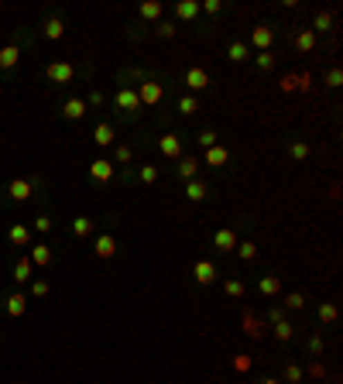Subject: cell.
<instances>
[{"mask_svg":"<svg viewBox=\"0 0 343 384\" xmlns=\"http://www.w3.org/2000/svg\"><path fill=\"white\" fill-rule=\"evenodd\" d=\"M24 202L48 206V182L41 175H24V179L17 175L0 186V206H24Z\"/></svg>","mask_w":343,"mask_h":384,"instance_id":"obj_1","label":"cell"},{"mask_svg":"<svg viewBox=\"0 0 343 384\" xmlns=\"http://www.w3.org/2000/svg\"><path fill=\"white\" fill-rule=\"evenodd\" d=\"M93 76L89 62H76V59H52L41 66V79L48 83V90H69L73 83H83Z\"/></svg>","mask_w":343,"mask_h":384,"instance_id":"obj_2","label":"cell"},{"mask_svg":"<svg viewBox=\"0 0 343 384\" xmlns=\"http://www.w3.org/2000/svg\"><path fill=\"white\" fill-rule=\"evenodd\" d=\"M35 45V28L31 24H17L10 41L0 48V79H10V73L21 66V55Z\"/></svg>","mask_w":343,"mask_h":384,"instance_id":"obj_3","label":"cell"},{"mask_svg":"<svg viewBox=\"0 0 343 384\" xmlns=\"http://www.w3.org/2000/svg\"><path fill=\"white\" fill-rule=\"evenodd\" d=\"M110 106H113V120L124 124V127H138L141 117H145V106L134 93V86H117L110 96Z\"/></svg>","mask_w":343,"mask_h":384,"instance_id":"obj_4","label":"cell"},{"mask_svg":"<svg viewBox=\"0 0 343 384\" xmlns=\"http://www.w3.org/2000/svg\"><path fill=\"white\" fill-rule=\"evenodd\" d=\"M172 86H175V83H172L169 73L155 69V76H151V79H145V83H138V86H134V93H138V99H141V106H145V110H155V106H162V99L169 96Z\"/></svg>","mask_w":343,"mask_h":384,"instance_id":"obj_5","label":"cell"},{"mask_svg":"<svg viewBox=\"0 0 343 384\" xmlns=\"http://www.w3.org/2000/svg\"><path fill=\"white\" fill-rule=\"evenodd\" d=\"M185 141H189V134H182V131H162L151 148H158V155L165 162H178L185 155Z\"/></svg>","mask_w":343,"mask_h":384,"instance_id":"obj_6","label":"cell"},{"mask_svg":"<svg viewBox=\"0 0 343 384\" xmlns=\"http://www.w3.org/2000/svg\"><path fill=\"white\" fill-rule=\"evenodd\" d=\"M178 79H182V86H185L192 96L196 93H213V90H216V76H213L210 69H203V66H189Z\"/></svg>","mask_w":343,"mask_h":384,"instance_id":"obj_7","label":"cell"},{"mask_svg":"<svg viewBox=\"0 0 343 384\" xmlns=\"http://www.w3.org/2000/svg\"><path fill=\"white\" fill-rule=\"evenodd\" d=\"M278 28L281 24H275V21H257L251 28V35H248V48L251 52H271V45L278 38Z\"/></svg>","mask_w":343,"mask_h":384,"instance_id":"obj_8","label":"cell"},{"mask_svg":"<svg viewBox=\"0 0 343 384\" xmlns=\"http://www.w3.org/2000/svg\"><path fill=\"white\" fill-rule=\"evenodd\" d=\"M66 14L59 10V7H52V10H45L41 14V24H38V35L45 38V41H62L66 38Z\"/></svg>","mask_w":343,"mask_h":384,"instance_id":"obj_9","label":"cell"},{"mask_svg":"<svg viewBox=\"0 0 343 384\" xmlns=\"http://www.w3.org/2000/svg\"><path fill=\"white\" fill-rule=\"evenodd\" d=\"M285 38H288V45H292L299 55H313V52L319 48V38H316L309 28H288Z\"/></svg>","mask_w":343,"mask_h":384,"instance_id":"obj_10","label":"cell"},{"mask_svg":"<svg viewBox=\"0 0 343 384\" xmlns=\"http://www.w3.org/2000/svg\"><path fill=\"white\" fill-rule=\"evenodd\" d=\"M59 117L62 120H69V124H80V120H86L89 117V106H86V99L83 96H62L59 99Z\"/></svg>","mask_w":343,"mask_h":384,"instance_id":"obj_11","label":"cell"},{"mask_svg":"<svg viewBox=\"0 0 343 384\" xmlns=\"http://www.w3.org/2000/svg\"><path fill=\"white\" fill-rule=\"evenodd\" d=\"M182 186H185V202H210V199H216L213 179H206V175H196L192 182H182Z\"/></svg>","mask_w":343,"mask_h":384,"instance_id":"obj_12","label":"cell"},{"mask_svg":"<svg viewBox=\"0 0 343 384\" xmlns=\"http://www.w3.org/2000/svg\"><path fill=\"white\" fill-rule=\"evenodd\" d=\"M86 172H89V182H93V186H110V182L117 179V165H113L110 158H93V162L86 165Z\"/></svg>","mask_w":343,"mask_h":384,"instance_id":"obj_13","label":"cell"},{"mask_svg":"<svg viewBox=\"0 0 343 384\" xmlns=\"http://www.w3.org/2000/svg\"><path fill=\"white\" fill-rule=\"evenodd\" d=\"M117 237H113V230H100V233H93V258L96 261H110L113 254H117Z\"/></svg>","mask_w":343,"mask_h":384,"instance_id":"obj_14","label":"cell"},{"mask_svg":"<svg viewBox=\"0 0 343 384\" xmlns=\"http://www.w3.org/2000/svg\"><path fill=\"white\" fill-rule=\"evenodd\" d=\"M0 309H3V316H10V319H21V316L28 312V295H24L21 288H14V291H3V295H0Z\"/></svg>","mask_w":343,"mask_h":384,"instance_id":"obj_15","label":"cell"},{"mask_svg":"<svg viewBox=\"0 0 343 384\" xmlns=\"http://www.w3.org/2000/svg\"><path fill=\"white\" fill-rule=\"evenodd\" d=\"M89 141H93L96 148H113V144H117V124H113V120H96Z\"/></svg>","mask_w":343,"mask_h":384,"instance_id":"obj_16","label":"cell"},{"mask_svg":"<svg viewBox=\"0 0 343 384\" xmlns=\"http://www.w3.org/2000/svg\"><path fill=\"white\" fill-rule=\"evenodd\" d=\"M199 172H203V162H199L196 155H182V158L172 165V175H175L178 182H192Z\"/></svg>","mask_w":343,"mask_h":384,"instance_id":"obj_17","label":"cell"},{"mask_svg":"<svg viewBox=\"0 0 343 384\" xmlns=\"http://www.w3.org/2000/svg\"><path fill=\"white\" fill-rule=\"evenodd\" d=\"M158 179H162V165H151V162H145V165L131 169V186H141V189H151V186H155Z\"/></svg>","mask_w":343,"mask_h":384,"instance_id":"obj_18","label":"cell"},{"mask_svg":"<svg viewBox=\"0 0 343 384\" xmlns=\"http://www.w3.org/2000/svg\"><path fill=\"white\" fill-rule=\"evenodd\" d=\"M237 244H241V230H237V227H220V230H213V247H216L220 254H234Z\"/></svg>","mask_w":343,"mask_h":384,"instance_id":"obj_19","label":"cell"},{"mask_svg":"<svg viewBox=\"0 0 343 384\" xmlns=\"http://www.w3.org/2000/svg\"><path fill=\"white\" fill-rule=\"evenodd\" d=\"M7 244H10V247H17V251L24 254V251L35 244L31 227H28V223H10V227H7Z\"/></svg>","mask_w":343,"mask_h":384,"instance_id":"obj_20","label":"cell"},{"mask_svg":"<svg viewBox=\"0 0 343 384\" xmlns=\"http://www.w3.org/2000/svg\"><path fill=\"white\" fill-rule=\"evenodd\" d=\"M216 278H220V268H216L210 258H203V261H196V265H192V282H196L199 288H210Z\"/></svg>","mask_w":343,"mask_h":384,"instance_id":"obj_21","label":"cell"},{"mask_svg":"<svg viewBox=\"0 0 343 384\" xmlns=\"http://www.w3.org/2000/svg\"><path fill=\"white\" fill-rule=\"evenodd\" d=\"M96 230H100V220H93V216H86V213L69 220V233H73L76 240H93Z\"/></svg>","mask_w":343,"mask_h":384,"instance_id":"obj_22","label":"cell"},{"mask_svg":"<svg viewBox=\"0 0 343 384\" xmlns=\"http://www.w3.org/2000/svg\"><path fill=\"white\" fill-rule=\"evenodd\" d=\"M309 31L319 38V35H330V31H337V14L330 10V7H319V10H313V24H309Z\"/></svg>","mask_w":343,"mask_h":384,"instance_id":"obj_23","label":"cell"},{"mask_svg":"<svg viewBox=\"0 0 343 384\" xmlns=\"http://www.w3.org/2000/svg\"><path fill=\"white\" fill-rule=\"evenodd\" d=\"M230 158H234V155H230V148H223V144H213V148H206V151H203V158H199V162H203L206 169L220 172V169H227V165H230Z\"/></svg>","mask_w":343,"mask_h":384,"instance_id":"obj_24","label":"cell"},{"mask_svg":"<svg viewBox=\"0 0 343 384\" xmlns=\"http://www.w3.org/2000/svg\"><path fill=\"white\" fill-rule=\"evenodd\" d=\"M162 17H165V3H162V0H145V3H138V21H141V24L155 28Z\"/></svg>","mask_w":343,"mask_h":384,"instance_id":"obj_25","label":"cell"},{"mask_svg":"<svg viewBox=\"0 0 343 384\" xmlns=\"http://www.w3.org/2000/svg\"><path fill=\"white\" fill-rule=\"evenodd\" d=\"M257 295H261V298H268V302H271V298H278V295H281V275H275V271H264V275H257Z\"/></svg>","mask_w":343,"mask_h":384,"instance_id":"obj_26","label":"cell"},{"mask_svg":"<svg viewBox=\"0 0 343 384\" xmlns=\"http://www.w3.org/2000/svg\"><path fill=\"white\" fill-rule=\"evenodd\" d=\"M24 254L31 258V265H35V268H48V265L55 261V254H52V247H48L45 240H35V244H31Z\"/></svg>","mask_w":343,"mask_h":384,"instance_id":"obj_27","label":"cell"},{"mask_svg":"<svg viewBox=\"0 0 343 384\" xmlns=\"http://www.w3.org/2000/svg\"><path fill=\"white\" fill-rule=\"evenodd\" d=\"M172 110H175L178 117H196V113L203 110V103H199V96L178 93V96H175V103H172Z\"/></svg>","mask_w":343,"mask_h":384,"instance_id":"obj_28","label":"cell"},{"mask_svg":"<svg viewBox=\"0 0 343 384\" xmlns=\"http://www.w3.org/2000/svg\"><path fill=\"white\" fill-rule=\"evenodd\" d=\"M223 55L230 59V62H251V48H248V41L244 38H230L227 45H223Z\"/></svg>","mask_w":343,"mask_h":384,"instance_id":"obj_29","label":"cell"},{"mask_svg":"<svg viewBox=\"0 0 343 384\" xmlns=\"http://www.w3.org/2000/svg\"><path fill=\"white\" fill-rule=\"evenodd\" d=\"M134 155H138V144H131V141H117L113 144V165L117 169H131V162H134Z\"/></svg>","mask_w":343,"mask_h":384,"instance_id":"obj_30","label":"cell"},{"mask_svg":"<svg viewBox=\"0 0 343 384\" xmlns=\"http://www.w3.org/2000/svg\"><path fill=\"white\" fill-rule=\"evenodd\" d=\"M10 278H14V285H28V282L35 278V265H31V258H28V254H21V258L14 261Z\"/></svg>","mask_w":343,"mask_h":384,"instance_id":"obj_31","label":"cell"},{"mask_svg":"<svg viewBox=\"0 0 343 384\" xmlns=\"http://www.w3.org/2000/svg\"><path fill=\"white\" fill-rule=\"evenodd\" d=\"M172 14H175V24H178V21L196 24V21H199V3H196V0H178V3L172 7Z\"/></svg>","mask_w":343,"mask_h":384,"instance_id":"obj_32","label":"cell"},{"mask_svg":"<svg viewBox=\"0 0 343 384\" xmlns=\"http://www.w3.org/2000/svg\"><path fill=\"white\" fill-rule=\"evenodd\" d=\"M227 10H230L227 0H203L199 3V17H206V21H220Z\"/></svg>","mask_w":343,"mask_h":384,"instance_id":"obj_33","label":"cell"},{"mask_svg":"<svg viewBox=\"0 0 343 384\" xmlns=\"http://www.w3.org/2000/svg\"><path fill=\"white\" fill-rule=\"evenodd\" d=\"M285 155H288L292 162H309V158H313V144L302 141V137H295V141L285 144Z\"/></svg>","mask_w":343,"mask_h":384,"instance_id":"obj_34","label":"cell"},{"mask_svg":"<svg viewBox=\"0 0 343 384\" xmlns=\"http://www.w3.org/2000/svg\"><path fill=\"white\" fill-rule=\"evenodd\" d=\"M271 336H275V343H278V347H288V343L295 340V323H292V319L275 323V326H271Z\"/></svg>","mask_w":343,"mask_h":384,"instance_id":"obj_35","label":"cell"},{"mask_svg":"<svg viewBox=\"0 0 343 384\" xmlns=\"http://www.w3.org/2000/svg\"><path fill=\"white\" fill-rule=\"evenodd\" d=\"M281 384H306V367L302 364H295V361H285L281 364Z\"/></svg>","mask_w":343,"mask_h":384,"instance_id":"obj_36","label":"cell"},{"mask_svg":"<svg viewBox=\"0 0 343 384\" xmlns=\"http://www.w3.org/2000/svg\"><path fill=\"white\" fill-rule=\"evenodd\" d=\"M28 227H31V233H52V230H55V216H52L48 209H38Z\"/></svg>","mask_w":343,"mask_h":384,"instance_id":"obj_37","label":"cell"},{"mask_svg":"<svg viewBox=\"0 0 343 384\" xmlns=\"http://www.w3.org/2000/svg\"><path fill=\"white\" fill-rule=\"evenodd\" d=\"M316 319H319V326H337V319H340L337 302H319L316 305Z\"/></svg>","mask_w":343,"mask_h":384,"instance_id":"obj_38","label":"cell"},{"mask_svg":"<svg viewBox=\"0 0 343 384\" xmlns=\"http://www.w3.org/2000/svg\"><path fill=\"white\" fill-rule=\"evenodd\" d=\"M251 62H254V73L268 76V73H275V66H278V55H275V52H254V55H251Z\"/></svg>","mask_w":343,"mask_h":384,"instance_id":"obj_39","label":"cell"},{"mask_svg":"<svg viewBox=\"0 0 343 384\" xmlns=\"http://www.w3.org/2000/svg\"><path fill=\"white\" fill-rule=\"evenodd\" d=\"M189 141H196L203 151L206 148H213V144H220V134H216V127H199L196 134H189Z\"/></svg>","mask_w":343,"mask_h":384,"instance_id":"obj_40","label":"cell"},{"mask_svg":"<svg viewBox=\"0 0 343 384\" xmlns=\"http://www.w3.org/2000/svg\"><path fill=\"white\" fill-rule=\"evenodd\" d=\"M323 350H326V336H323V329H313V333L306 336V357H313V361H316Z\"/></svg>","mask_w":343,"mask_h":384,"instance_id":"obj_41","label":"cell"},{"mask_svg":"<svg viewBox=\"0 0 343 384\" xmlns=\"http://www.w3.org/2000/svg\"><path fill=\"white\" fill-rule=\"evenodd\" d=\"M175 35H178V24H175V21H165V17L151 28V38H158V41H172Z\"/></svg>","mask_w":343,"mask_h":384,"instance_id":"obj_42","label":"cell"},{"mask_svg":"<svg viewBox=\"0 0 343 384\" xmlns=\"http://www.w3.org/2000/svg\"><path fill=\"white\" fill-rule=\"evenodd\" d=\"M83 99H86V106H89V110H103V106H110V96L103 93L100 86H89V93H86Z\"/></svg>","mask_w":343,"mask_h":384,"instance_id":"obj_43","label":"cell"},{"mask_svg":"<svg viewBox=\"0 0 343 384\" xmlns=\"http://www.w3.org/2000/svg\"><path fill=\"white\" fill-rule=\"evenodd\" d=\"M124 35H127L131 41H145V38H151V28L141 24V21L134 17V21H127V31H124Z\"/></svg>","mask_w":343,"mask_h":384,"instance_id":"obj_44","label":"cell"},{"mask_svg":"<svg viewBox=\"0 0 343 384\" xmlns=\"http://www.w3.org/2000/svg\"><path fill=\"white\" fill-rule=\"evenodd\" d=\"M223 295L227 298H244L248 295V285L241 278H223Z\"/></svg>","mask_w":343,"mask_h":384,"instance_id":"obj_45","label":"cell"},{"mask_svg":"<svg viewBox=\"0 0 343 384\" xmlns=\"http://www.w3.org/2000/svg\"><path fill=\"white\" fill-rule=\"evenodd\" d=\"M281 309H285V312H302V309H306V295H302V291H288L285 302H281Z\"/></svg>","mask_w":343,"mask_h":384,"instance_id":"obj_46","label":"cell"},{"mask_svg":"<svg viewBox=\"0 0 343 384\" xmlns=\"http://www.w3.org/2000/svg\"><path fill=\"white\" fill-rule=\"evenodd\" d=\"M237 254H241L244 265H254L257 261V244L254 240H241V244H237Z\"/></svg>","mask_w":343,"mask_h":384,"instance_id":"obj_47","label":"cell"},{"mask_svg":"<svg viewBox=\"0 0 343 384\" xmlns=\"http://www.w3.org/2000/svg\"><path fill=\"white\" fill-rule=\"evenodd\" d=\"M28 291H31V298H45V295L52 291V285H48V278H38V275H35V278L28 282Z\"/></svg>","mask_w":343,"mask_h":384,"instance_id":"obj_48","label":"cell"},{"mask_svg":"<svg viewBox=\"0 0 343 384\" xmlns=\"http://www.w3.org/2000/svg\"><path fill=\"white\" fill-rule=\"evenodd\" d=\"M281 319H288V312H285L281 305H268V309H264V323H268V326H275V323H281Z\"/></svg>","mask_w":343,"mask_h":384,"instance_id":"obj_49","label":"cell"},{"mask_svg":"<svg viewBox=\"0 0 343 384\" xmlns=\"http://www.w3.org/2000/svg\"><path fill=\"white\" fill-rule=\"evenodd\" d=\"M323 83H326L330 90H340V83H343V69H340V66H333V69H326V76H323Z\"/></svg>","mask_w":343,"mask_h":384,"instance_id":"obj_50","label":"cell"},{"mask_svg":"<svg viewBox=\"0 0 343 384\" xmlns=\"http://www.w3.org/2000/svg\"><path fill=\"white\" fill-rule=\"evenodd\" d=\"M251 364H254V361H251V354H237V357H234V371H241V374H248V371H251Z\"/></svg>","mask_w":343,"mask_h":384,"instance_id":"obj_51","label":"cell"},{"mask_svg":"<svg viewBox=\"0 0 343 384\" xmlns=\"http://www.w3.org/2000/svg\"><path fill=\"white\" fill-rule=\"evenodd\" d=\"M309 374H313V378H326V367H323L319 361H309Z\"/></svg>","mask_w":343,"mask_h":384,"instance_id":"obj_52","label":"cell"},{"mask_svg":"<svg viewBox=\"0 0 343 384\" xmlns=\"http://www.w3.org/2000/svg\"><path fill=\"white\" fill-rule=\"evenodd\" d=\"M261 384H281L278 378H261Z\"/></svg>","mask_w":343,"mask_h":384,"instance_id":"obj_53","label":"cell"}]
</instances>
